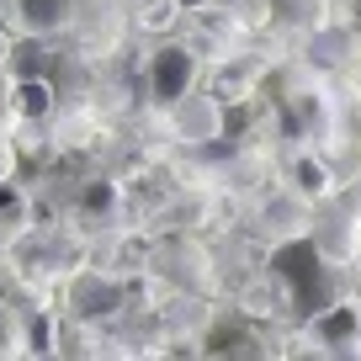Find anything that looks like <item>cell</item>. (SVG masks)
<instances>
[{
    "instance_id": "cell-1",
    "label": "cell",
    "mask_w": 361,
    "mask_h": 361,
    "mask_svg": "<svg viewBox=\"0 0 361 361\" xmlns=\"http://www.w3.org/2000/svg\"><path fill=\"white\" fill-rule=\"evenodd\" d=\"M197 69H202L197 48H186V43H159L154 54L144 59V85H149V102H154L159 112L180 106V102H186V96L197 90Z\"/></svg>"
},
{
    "instance_id": "cell-2",
    "label": "cell",
    "mask_w": 361,
    "mask_h": 361,
    "mask_svg": "<svg viewBox=\"0 0 361 361\" xmlns=\"http://www.w3.org/2000/svg\"><path fill=\"white\" fill-rule=\"evenodd\" d=\"M16 22H22L27 37H48L59 32V27H69V16H75V0H11Z\"/></svg>"
},
{
    "instance_id": "cell-3",
    "label": "cell",
    "mask_w": 361,
    "mask_h": 361,
    "mask_svg": "<svg viewBox=\"0 0 361 361\" xmlns=\"http://www.w3.org/2000/svg\"><path fill=\"white\" fill-rule=\"evenodd\" d=\"M170 112H176V128H180L186 138H197V144L224 133V106H218L213 96H186V102L170 106Z\"/></svg>"
},
{
    "instance_id": "cell-4",
    "label": "cell",
    "mask_w": 361,
    "mask_h": 361,
    "mask_svg": "<svg viewBox=\"0 0 361 361\" xmlns=\"http://www.w3.org/2000/svg\"><path fill=\"white\" fill-rule=\"evenodd\" d=\"M117 303H123V287H117L112 276H80V282H75V308H80L85 319L112 314Z\"/></svg>"
},
{
    "instance_id": "cell-5",
    "label": "cell",
    "mask_w": 361,
    "mask_h": 361,
    "mask_svg": "<svg viewBox=\"0 0 361 361\" xmlns=\"http://www.w3.org/2000/svg\"><path fill=\"white\" fill-rule=\"evenodd\" d=\"M11 106H16L22 117H48V106H54V90H48V80H43V75H16Z\"/></svg>"
},
{
    "instance_id": "cell-6",
    "label": "cell",
    "mask_w": 361,
    "mask_h": 361,
    "mask_svg": "<svg viewBox=\"0 0 361 361\" xmlns=\"http://www.w3.org/2000/svg\"><path fill=\"white\" fill-rule=\"evenodd\" d=\"M287 27H319L324 22V0H266Z\"/></svg>"
}]
</instances>
